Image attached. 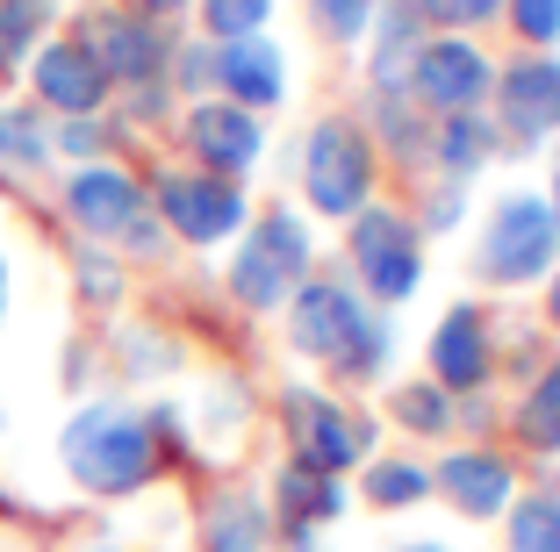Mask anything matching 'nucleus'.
Wrapping results in <instances>:
<instances>
[{"mask_svg": "<svg viewBox=\"0 0 560 552\" xmlns=\"http://www.w3.org/2000/svg\"><path fill=\"white\" fill-rule=\"evenodd\" d=\"M80 294H86V302H116V294H122V273L101 259V251H80Z\"/></svg>", "mask_w": 560, "mask_h": 552, "instance_id": "obj_33", "label": "nucleus"}, {"mask_svg": "<svg viewBox=\"0 0 560 552\" xmlns=\"http://www.w3.org/2000/svg\"><path fill=\"white\" fill-rule=\"evenodd\" d=\"M546 201H553V209H560V173H553V195H546Z\"/></svg>", "mask_w": 560, "mask_h": 552, "instance_id": "obj_40", "label": "nucleus"}, {"mask_svg": "<svg viewBox=\"0 0 560 552\" xmlns=\"http://www.w3.org/2000/svg\"><path fill=\"white\" fill-rule=\"evenodd\" d=\"M0 158H8V165H44V158H50L44 115H30V108H0Z\"/></svg>", "mask_w": 560, "mask_h": 552, "instance_id": "obj_29", "label": "nucleus"}, {"mask_svg": "<svg viewBox=\"0 0 560 552\" xmlns=\"http://www.w3.org/2000/svg\"><path fill=\"white\" fill-rule=\"evenodd\" d=\"M495 94V66L475 36H424L410 58V101L439 115H475Z\"/></svg>", "mask_w": 560, "mask_h": 552, "instance_id": "obj_8", "label": "nucleus"}, {"mask_svg": "<svg viewBox=\"0 0 560 552\" xmlns=\"http://www.w3.org/2000/svg\"><path fill=\"white\" fill-rule=\"evenodd\" d=\"M424 36L431 30L410 8H388L381 0V15H374V94H410V58H417Z\"/></svg>", "mask_w": 560, "mask_h": 552, "instance_id": "obj_19", "label": "nucleus"}, {"mask_svg": "<svg viewBox=\"0 0 560 552\" xmlns=\"http://www.w3.org/2000/svg\"><path fill=\"white\" fill-rule=\"evenodd\" d=\"M66 209L72 223L86 230V237H122L130 251H159V215L144 209V187H137L122 165H80V173L66 179Z\"/></svg>", "mask_w": 560, "mask_h": 552, "instance_id": "obj_7", "label": "nucleus"}, {"mask_svg": "<svg viewBox=\"0 0 560 552\" xmlns=\"http://www.w3.org/2000/svg\"><path fill=\"white\" fill-rule=\"evenodd\" d=\"M273 503L288 517V531H310V524H330L346 509V488L330 481V473H310V467H288L273 481Z\"/></svg>", "mask_w": 560, "mask_h": 552, "instance_id": "obj_21", "label": "nucleus"}, {"mask_svg": "<svg viewBox=\"0 0 560 552\" xmlns=\"http://www.w3.org/2000/svg\"><path fill=\"white\" fill-rule=\"evenodd\" d=\"M495 158V130H489V115H445L439 130H431V165H439L453 187L460 179H475L481 165Z\"/></svg>", "mask_w": 560, "mask_h": 552, "instance_id": "obj_20", "label": "nucleus"}, {"mask_svg": "<svg viewBox=\"0 0 560 552\" xmlns=\"http://www.w3.org/2000/svg\"><path fill=\"white\" fill-rule=\"evenodd\" d=\"M50 22V0H0V66H22L30 44L44 36Z\"/></svg>", "mask_w": 560, "mask_h": 552, "instance_id": "obj_27", "label": "nucleus"}, {"mask_svg": "<svg viewBox=\"0 0 560 552\" xmlns=\"http://www.w3.org/2000/svg\"><path fill=\"white\" fill-rule=\"evenodd\" d=\"M511 552H560V488L511 503Z\"/></svg>", "mask_w": 560, "mask_h": 552, "instance_id": "obj_23", "label": "nucleus"}, {"mask_svg": "<svg viewBox=\"0 0 560 552\" xmlns=\"http://www.w3.org/2000/svg\"><path fill=\"white\" fill-rule=\"evenodd\" d=\"M266 503L252 488H223L201 517V552H266Z\"/></svg>", "mask_w": 560, "mask_h": 552, "instance_id": "obj_18", "label": "nucleus"}, {"mask_svg": "<svg viewBox=\"0 0 560 552\" xmlns=\"http://www.w3.org/2000/svg\"><path fill=\"white\" fill-rule=\"evenodd\" d=\"M280 416H288V438H295V467L330 473V481L346 467H360V453L374 445V423L346 416V409L316 388H288L280 395Z\"/></svg>", "mask_w": 560, "mask_h": 552, "instance_id": "obj_9", "label": "nucleus"}, {"mask_svg": "<svg viewBox=\"0 0 560 552\" xmlns=\"http://www.w3.org/2000/svg\"><path fill=\"white\" fill-rule=\"evenodd\" d=\"M209 86H223V101L231 108H280V94H288V58H280L273 36H245V44H215L209 58Z\"/></svg>", "mask_w": 560, "mask_h": 552, "instance_id": "obj_16", "label": "nucleus"}, {"mask_svg": "<svg viewBox=\"0 0 560 552\" xmlns=\"http://www.w3.org/2000/svg\"><path fill=\"white\" fill-rule=\"evenodd\" d=\"M50 144H58V151H72V158H86V165H94V151L108 144V122H94V115H72V122H66V130H58V137H50Z\"/></svg>", "mask_w": 560, "mask_h": 552, "instance_id": "obj_32", "label": "nucleus"}, {"mask_svg": "<svg viewBox=\"0 0 560 552\" xmlns=\"http://www.w3.org/2000/svg\"><path fill=\"white\" fill-rule=\"evenodd\" d=\"M30 80H36V94H44L58 115H94L101 101H108V72H101V58L80 44V36L36 50V72H30Z\"/></svg>", "mask_w": 560, "mask_h": 552, "instance_id": "obj_17", "label": "nucleus"}, {"mask_svg": "<svg viewBox=\"0 0 560 552\" xmlns=\"http://www.w3.org/2000/svg\"><path fill=\"white\" fill-rule=\"evenodd\" d=\"M58 459L86 495H137L159 481V431L122 402H86L58 431Z\"/></svg>", "mask_w": 560, "mask_h": 552, "instance_id": "obj_1", "label": "nucleus"}, {"mask_svg": "<svg viewBox=\"0 0 560 552\" xmlns=\"http://www.w3.org/2000/svg\"><path fill=\"white\" fill-rule=\"evenodd\" d=\"M245 187L215 173H159V223L173 230L180 244H223L245 230Z\"/></svg>", "mask_w": 560, "mask_h": 552, "instance_id": "obj_10", "label": "nucleus"}, {"mask_svg": "<svg viewBox=\"0 0 560 552\" xmlns=\"http://www.w3.org/2000/svg\"><path fill=\"white\" fill-rule=\"evenodd\" d=\"M288 338H295L302 359H324L330 374H346V380H374L388 366V344H396L388 324L346 280H324V273L288 294Z\"/></svg>", "mask_w": 560, "mask_h": 552, "instance_id": "obj_2", "label": "nucleus"}, {"mask_svg": "<svg viewBox=\"0 0 560 552\" xmlns=\"http://www.w3.org/2000/svg\"><path fill=\"white\" fill-rule=\"evenodd\" d=\"M503 15H511V30L525 36L532 50L560 44V0H503Z\"/></svg>", "mask_w": 560, "mask_h": 552, "instance_id": "obj_31", "label": "nucleus"}, {"mask_svg": "<svg viewBox=\"0 0 560 552\" xmlns=\"http://www.w3.org/2000/svg\"><path fill=\"white\" fill-rule=\"evenodd\" d=\"M560 266V209L546 195H503L481 230L475 273L489 287H532Z\"/></svg>", "mask_w": 560, "mask_h": 552, "instance_id": "obj_3", "label": "nucleus"}, {"mask_svg": "<svg viewBox=\"0 0 560 552\" xmlns=\"http://www.w3.org/2000/svg\"><path fill=\"white\" fill-rule=\"evenodd\" d=\"M130 374H165L173 366V352H165V338H151V330H130Z\"/></svg>", "mask_w": 560, "mask_h": 552, "instance_id": "obj_34", "label": "nucleus"}, {"mask_svg": "<svg viewBox=\"0 0 560 552\" xmlns=\"http://www.w3.org/2000/svg\"><path fill=\"white\" fill-rule=\"evenodd\" d=\"M180 8H195V0H144V15L159 22V15H180Z\"/></svg>", "mask_w": 560, "mask_h": 552, "instance_id": "obj_36", "label": "nucleus"}, {"mask_svg": "<svg viewBox=\"0 0 560 552\" xmlns=\"http://www.w3.org/2000/svg\"><path fill=\"white\" fill-rule=\"evenodd\" d=\"M94 552H116V545H94Z\"/></svg>", "mask_w": 560, "mask_h": 552, "instance_id": "obj_41", "label": "nucleus"}, {"mask_svg": "<svg viewBox=\"0 0 560 552\" xmlns=\"http://www.w3.org/2000/svg\"><path fill=\"white\" fill-rule=\"evenodd\" d=\"M517 438L532 453H560V359H546V374L532 380L525 409H517Z\"/></svg>", "mask_w": 560, "mask_h": 552, "instance_id": "obj_22", "label": "nucleus"}, {"mask_svg": "<svg viewBox=\"0 0 560 552\" xmlns=\"http://www.w3.org/2000/svg\"><path fill=\"white\" fill-rule=\"evenodd\" d=\"M302 195H310L316 215H346V223L374 201V144H366L360 122L324 115L302 137Z\"/></svg>", "mask_w": 560, "mask_h": 552, "instance_id": "obj_5", "label": "nucleus"}, {"mask_svg": "<svg viewBox=\"0 0 560 552\" xmlns=\"http://www.w3.org/2000/svg\"><path fill=\"white\" fill-rule=\"evenodd\" d=\"M431 495V473L417 467V459H374L366 467V503L374 509H410Z\"/></svg>", "mask_w": 560, "mask_h": 552, "instance_id": "obj_24", "label": "nucleus"}, {"mask_svg": "<svg viewBox=\"0 0 560 552\" xmlns=\"http://www.w3.org/2000/svg\"><path fill=\"white\" fill-rule=\"evenodd\" d=\"M396 552H445V545H396Z\"/></svg>", "mask_w": 560, "mask_h": 552, "instance_id": "obj_39", "label": "nucleus"}, {"mask_svg": "<svg viewBox=\"0 0 560 552\" xmlns=\"http://www.w3.org/2000/svg\"><path fill=\"white\" fill-rule=\"evenodd\" d=\"M352 273L374 302H410L424 280V230L388 201H366L352 215Z\"/></svg>", "mask_w": 560, "mask_h": 552, "instance_id": "obj_6", "label": "nucleus"}, {"mask_svg": "<svg viewBox=\"0 0 560 552\" xmlns=\"http://www.w3.org/2000/svg\"><path fill=\"white\" fill-rule=\"evenodd\" d=\"M460 209H467V195H460V187H453V179H445L439 195L424 201V230H453V223H460Z\"/></svg>", "mask_w": 560, "mask_h": 552, "instance_id": "obj_35", "label": "nucleus"}, {"mask_svg": "<svg viewBox=\"0 0 560 552\" xmlns=\"http://www.w3.org/2000/svg\"><path fill=\"white\" fill-rule=\"evenodd\" d=\"M396 423L417 438H439V431H453V395L439 380H410V388H396Z\"/></svg>", "mask_w": 560, "mask_h": 552, "instance_id": "obj_25", "label": "nucleus"}, {"mask_svg": "<svg viewBox=\"0 0 560 552\" xmlns=\"http://www.w3.org/2000/svg\"><path fill=\"white\" fill-rule=\"evenodd\" d=\"M495 122L517 144H546L560 130V58L553 50H525L495 72Z\"/></svg>", "mask_w": 560, "mask_h": 552, "instance_id": "obj_12", "label": "nucleus"}, {"mask_svg": "<svg viewBox=\"0 0 560 552\" xmlns=\"http://www.w3.org/2000/svg\"><path fill=\"white\" fill-rule=\"evenodd\" d=\"M0 316H8V259H0Z\"/></svg>", "mask_w": 560, "mask_h": 552, "instance_id": "obj_38", "label": "nucleus"}, {"mask_svg": "<svg viewBox=\"0 0 560 552\" xmlns=\"http://www.w3.org/2000/svg\"><path fill=\"white\" fill-rule=\"evenodd\" d=\"M273 22V0H201V30L215 44H245V36H266Z\"/></svg>", "mask_w": 560, "mask_h": 552, "instance_id": "obj_26", "label": "nucleus"}, {"mask_svg": "<svg viewBox=\"0 0 560 552\" xmlns=\"http://www.w3.org/2000/svg\"><path fill=\"white\" fill-rule=\"evenodd\" d=\"M495 374V330H489V309L481 302H453L431 330V380L445 395H475L489 388Z\"/></svg>", "mask_w": 560, "mask_h": 552, "instance_id": "obj_13", "label": "nucleus"}, {"mask_svg": "<svg viewBox=\"0 0 560 552\" xmlns=\"http://www.w3.org/2000/svg\"><path fill=\"white\" fill-rule=\"evenodd\" d=\"M310 259H316V244H310V230H302V215L266 209L259 223H252V237L237 244V259H231V294L259 316L288 309V294L310 280Z\"/></svg>", "mask_w": 560, "mask_h": 552, "instance_id": "obj_4", "label": "nucleus"}, {"mask_svg": "<svg viewBox=\"0 0 560 552\" xmlns=\"http://www.w3.org/2000/svg\"><path fill=\"white\" fill-rule=\"evenodd\" d=\"M410 15L424 22V30H439V36H467V30H481V22L503 15V0H410Z\"/></svg>", "mask_w": 560, "mask_h": 552, "instance_id": "obj_28", "label": "nucleus"}, {"mask_svg": "<svg viewBox=\"0 0 560 552\" xmlns=\"http://www.w3.org/2000/svg\"><path fill=\"white\" fill-rule=\"evenodd\" d=\"M80 44L101 58V72H108V86H159L165 80V36L151 15H122V8H94L80 30Z\"/></svg>", "mask_w": 560, "mask_h": 552, "instance_id": "obj_11", "label": "nucleus"}, {"mask_svg": "<svg viewBox=\"0 0 560 552\" xmlns=\"http://www.w3.org/2000/svg\"><path fill=\"white\" fill-rule=\"evenodd\" d=\"M374 15H381V0H310V22L330 44H360L374 30Z\"/></svg>", "mask_w": 560, "mask_h": 552, "instance_id": "obj_30", "label": "nucleus"}, {"mask_svg": "<svg viewBox=\"0 0 560 552\" xmlns=\"http://www.w3.org/2000/svg\"><path fill=\"white\" fill-rule=\"evenodd\" d=\"M431 488H439V495L460 509V517H475V524L503 517V509L517 503V473H511V459L489 453V445L445 453V459H439V473H431Z\"/></svg>", "mask_w": 560, "mask_h": 552, "instance_id": "obj_15", "label": "nucleus"}, {"mask_svg": "<svg viewBox=\"0 0 560 552\" xmlns=\"http://www.w3.org/2000/svg\"><path fill=\"white\" fill-rule=\"evenodd\" d=\"M180 137H187V151H195L215 179L252 173V165H259V151H266L259 115H252V108H231V101H195Z\"/></svg>", "mask_w": 560, "mask_h": 552, "instance_id": "obj_14", "label": "nucleus"}, {"mask_svg": "<svg viewBox=\"0 0 560 552\" xmlns=\"http://www.w3.org/2000/svg\"><path fill=\"white\" fill-rule=\"evenodd\" d=\"M546 316L560 324V266H553V287H546Z\"/></svg>", "mask_w": 560, "mask_h": 552, "instance_id": "obj_37", "label": "nucleus"}]
</instances>
